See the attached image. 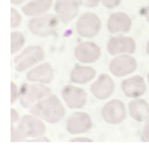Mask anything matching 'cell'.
<instances>
[{
	"label": "cell",
	"instance_id": "6da1fadb",
	"mask_svg": "<svg viewBox=\"0 0 149 148\" xmlns=\"http://www.w3.org/2000/svg\"><path fill=\"white\" fill-rule=\"evenodd\" d=\"M29 112L48 124H56L66 117V108L55 94H51L49 96L34 103L29 108Z\"/></svg>",
	"mask_w": 149,
	"mask_h": 148
},
{
	"label": "cell",
	"instance_id": "7a4b0ae2",
	"mask_svg": "<svg viewBox=\"0 0 149 148\" xmlns=\"http://www.w3.org/2000/svg\"><path fill=\"white\" fill-rule=\"evenodd\" d=\"M61 20L56 14H44L40 17H33L28 21V31L39 38H46L49 35H55Z\"/></svg>",
	"mask_w": 149,
	"mask_h": 148
},
{
	"label": "cell",
	"instance_id": "3957f363",
	"mask_svg": "<svg viewBox=\"0 0 149 148\" xmlns=\"http://www.w3.org/2000/svg\"><path fill=\"white\" fill-rule=\"evenodd\" d=\"M52 93V88L45 84L39 82H24L20 88V105L24 108H31L34 103L40 100L49 96Z\"/></svg>",
	"mask_w": 149,
	"mask_h": 148
},
{
	"label": "cell",
	"instance_id": "277c9868",
	"mask_svg": "<svg viewBox=\"0 0 149 148\" xmlns=\"http://www.w3.org/2000/svg\"><path fill=\"white\" fill-rule=\"evenodd\" d=\"M45 51L39 45H33L21 51L14 59V66L17 72L22 73L45 60Z\"/></svg>",
	"mask_w": 149,
	"mask_h": 148
},
{
	"label": "cell",
	"instance_id": "5b68a950",
	"mask_svg": "<svg viewBox=\"0 0 149 148\" xmlns=\"http://www.w3.org/2000/svg\"><path fill=\"white\" fill-rule=\"evenodd\" d=\"M17 127L22 133L26 141H28L29 139L36 138L39 135H44L47 132L46 121L32 113L22 115Z\"/></svg>",
	"mask_w": 149,
	"mask_h": 148
},
{
	"label": "cell",
	"instance_id": "8992f818",
	"mask_svg": "<svg viewBox=\"0 0 149 148\" xmlns=\"http://www.w3.org/2000/svg\"><path fill=\"white\" fill-rule=\"evenodd\" d=\"M102 28L100 18L92 12L82 13L77 21V32L80 36L86 39H92L96 36Z\"/></svg>",
	"mask_w": 149,
	"mask_h": 148
},
{
	"label": "cell",
	"instance_id": "52a82bcc",
	"mask_svg": "<svg viewBox=\"0 0 149 148\" xmlns=\"http://www.w3.org/2000/svg\"><path fill=\"white\" fill-rule=\"evenodd\" d=\"M102 119L109 125H120L127 118V107L120 99H111L102 107Z\"/></svg>",
	"mask_w": 149,
	"mask_h": 148
},
{
	"label": "cell",
	"instance_id": "ba28073f",
	"mask_svg": "<svg viewBox=\"0 0 149 148\" xmlns=\"http://www.w3.org/2000/svg\"><path fill=\"white\" fill-rule=\"evenodd\" d=\"M108 67L114 77L123 78L136 71L137 61L133 54H119L110 60Z\"/></svg>",
	"mask_w": 149,
	"mask_h": 148
},
{
	"label": "cell",
	"instance_id": "9c48e42d",
	"mask_svg": "<svg viewBox=\"0 0 149 148\" xmlns=\"http://www.w3.org/2000/svg\"><path fill=\"white\" fill-rule=\"evenodd\" d=\"M82 6L81 0H55L54 11L62 24L68 25L80 13Z\"/></svg>",
	"mask_w": 149,
	"mask_h": 148
},
{
	"label": "cell",
	"instance_id": "30bf717a",
	"mask_svg": "<svg viewBox=\"0 0 149 148\" xmlns=\"http://www.w3.org/2000/svg\"><path fill=\"white\" fill-rule=\"evenodd\" d=\"M61 95L63 98V101L68 108L72 109H79L86 106L87 103V92L79 87V86H74L73 84L63 86L61 91Z\"/></svg>",
	"mask_w": 149,
	"mask_h": 148
},
{
	"label": "cell",
	"instance_id": "8fae6325",
	"mask_svg": "<svg viewBox=\"0 0 149 148\" xmlns=\"http://www.w3.org/2000/svg\"><path fill=\"white\" fill-rule=\"evenodd\" d=\"M93 127V120L86 112L73 113L66 122V129L72 135H80L88 133Z\"/></svg>",
	"mask_w": 149,
	"mask_h": 148
},
{
	"label": "cell",
	"instance_id": "7c38bea8",
	"mask_svg": "<svg viewBox=\"0 0 149 148\" xmlns=\"http://www.w3.org/2000/svg\"><path fill=\"white\" fill-rule=\"evenodd\" d=\"M136 51V44L133 38L127 35H116L111 36L107 43V52L110 55L119 54H134Z\"/></svg>",
	"mask_w": 149,
	"mask_h": 148
},
{
	"label": "cell",
	"instance_id": "4fadbf2b",
	"mask_svg": "<svg viewBox=\"0 0 149 148\" xmlns=\"http://www.w3.org/2000/svg\"><path fill=\"white\" fill-rule=\"evenodd\" d=\"M26 79L28 82H39L49 85L53 82L54 79V69L48 61L40 62L27 72Z\"/></svg>",
	"mask_w": 149,
	"mask_h": 148
},
{
	"label": "cell",
	"instance_id": "5bb4252c",
	"mask_svg": "<svg viewBox=\"0 0 149 148\" xmlns=\"http://www.w3.org/2000/svg\"><path fill=\"white\" fill-rule=\"evenodd\" d=\"M74 57L81 64H94L101 57V48L93 41H82L74 50Z\"/></svg>",
	"mask_w": 149,
	"mask_h": 148
},
{
	"label": "cell",
	"instance_id": "9a60e30c",
	"mask_svg": "<svg viewBox=\"0 0 149 148\" xmlns=\"http://www.w3.org/2000/svg\"><path fill=\"white\" fill-rule=\"evenodd\" d=\"M115 91V82L108 74H100L91 85V93L99 100H107Z\"/></svg>",
	"mask_w": 149,
	"mask_h": 148
},
{
	"label": "cell",
	"instance_id": "2e32d148",
	"mask_svg": "<svg viewBox=\"0 0 149 148\" xmlns=\"http://www.w3.org/2000/svg\"><path fill=\"white\" fill-rule=\"evenodd\" d=\"M132 18L125 12L111 13L107 20V29L111 34H126L132 29Z\"/></svg>",
	"mask_w": 149,
	"mask_h": 148
},
{
	"label": "cell",
	"instance_id": "e0dca14e",
	"mask_svg": "<svg viewBox=\"0 0 149 148\" xmlns=\"http://www.w3.org/2000/svg\"><path fill=\"white\" fill-rule=\"evenodd\" d=\"M121 89L127 98H141L147 91V84L141 75H134L122 80Z\"/></svg>",
	"mask_w": 149,
	"mask_h": 148
},
{
	"label": "cell",
	"instance_id": "ac0fdd59",
	"mask_svg": "<svg viewBox=\"0 0 149 148\" xmlns=\"http://www.w3.org/2000/svg\"><path fill=\"white\" fill-rule=\"evenodd\" d=\"M96 77V69L91 66H84V65H75L70 73H69V80L72 84L77 85H85L91 82Z\"/></svg>",
	"mask_w": 149,
	"mask_h": 148
},
{
	"label": "cell",
	"instance_id": "d6986e66",
	"mask_svg": "<svg viewBox=\"0 0 149 148\" xmlns=\"http://www.w3.org/2000/svg\"><path fill=\"white\" fill-rule=\"evenodd\" d=\"M129 117L137 122H146L149 119V103L141 98L132 99L128 103Z\"/></svg>",
	"mask_w": 149,
	"mask_h": 148
},
{
	"label": "cell",
	"instance_id": "ffe728a7",
	"mask_svg": "<svg viewBox=\"0 0 149 148\" xmlns=\"http://www.w3.org/2000/svg\"><path fill=\"white\" fill-rule=\"evenodd\" d=\"M53 6V0H29L21 7V11L27 17H40L46 14Z\"/></svg>",
	"mask_w": 149,
	"mask_h": 148
},
{
	"label": "cell",
	"instance_id": "44dd1931",
	"mask_svg": "<svg viewBox=\"0 0 149 148\" xmlns=\"http://www.w3.org/2000/svg\"><path fill=\"white\" fill-rule=\"evenodd\" d=\"M26 38L22 32L12 31L11 32V54H17L25 47Z\"/></svg>",
	"mask_w": 149,
	"mask_h": 148
},
{
	"label": "cell",
	"instance_id": "7402d4cb",
	"mask_svg": "<svg viewBox=\"0 0 149 148\" xmlns=\"http://www.w3.org/2000/svg\"><path fill=\"white\" fill-rule=\"evenodd\" d=\"M21 22H22L21 14L14 7H12L11 8V27H12V29L18 28L21 25Z\"/></svg>",
	"mask_w": 149,
	"mask_h": 148
},
{
	"label": "cell",
	"instance_id": "603a6c76",
	"mask_svg": "<svg viewBox=\"0 0 149 148\" xmlns=\"http://www.w3.org/2000/svg\"><path fill=\"white\" fill-rule=\"evenodd\" d=\"M11 141L12 142H22V141H26V139L22 135V133L14 125H11Z\"/></svg>",
	"mask_w": 149,
	"mask_h": 148
},
{
	"label": "cell",
	"instance_id": "cb8c5ba5",
	"mask_svg": "<svg viewBox=\"0 0 149 148\" xmlns=\"http://www.w3.org/2000/svg\"><path fill=\"white\" fill-rule=\"evenodd\" d=\"M20 99V88L14 81H11V103L14 105Z\"/></svg>",
	"mask_w": 149,
	"mask_h": 148
},
{
	"label": "cell",
	"instance_id": "d4e9b609",
	"mask_svg": "<svg viewBox=\"0 0 149 148\" xmlns=\"http://www.w3.org/2000/svg\"><path fill=\"white\" fill-rule=\"evenodd\" d=\"M121 3H122V0H101V4L106 8H109V10L119 7L121 5Z\"/></svg>",
	"mask_w": 149,
	"mask_h": 148
},
{
	"label": "cell",
	"instance_id": "484cf974",
	"mask_svg": "<svg viewBox=\"0 0 149 148\" xmlns=\"http://www.w3.org/2000/svg\"><path fill=\"white\" fill-rule=\"evenodd\" d=\"M82 6L87 8H95L101 4V0H81Z\"/></svg>",
	"mask_w": 149,
	"mask_h": 148
},
{
	"label": "cell",
	"instance_id": "4316f807",
	"mask_svg": "<svg viewBox=\"0 0 149 148\" xmlns=\"http://www.w3.org/2000/svg\"><path fill=\"white\" fill-rule=\"evenodd\" d=\"M20 115H19V112L15 109V108H11V125H15L17 122H19L20 120Z\"/></svg>",
	"mask_w": 149,
	"mask_h": 148
},
{
	"label": "cell",
	"instance_id": "83f0119b",
	"mask_svg": "<svg viewBox=\"0 0 149 148\" xmlns=\"http://www.w3.org/2000/svg\"><path fill=\"white\" fill-rule=\"evenodd\" d=\"M142 139H143V141L149 142V119L144 122V126L142 129Z\"/></svg>",
	"mask_w": 149,
	"mask_h": 148
},
{
	"label": "cell",
	"instance_id": "f1b7e54d",
	"mask_svg": "<svg viewBox=\"0 0 149 148\" xmlns=\"http://www.w3.org/2000/svg\"><path fill=\"white\" fill-rule=\"evenodd\" d=\"M28 141H29V142H49L51 140L44 134V135H39V136H36V138L29 139Z\"/></svg>",
	"mask_w": 149,
	"mask_h": 148
},
{
	"label": "cell",
	"instance_id": "f546056e",
	"mask_svg": "<svg viewBox=\"0 0 149 148\" xmlns=\"http://www.w3.org/2000/svg\"><path fill=\"white\" fill-rule=\"evenodd\" d=\"M69 141L70 142H92L93 140L87 136H75V138H72Z\"/></svg>",
	"mask_w": 149,
	"mask_h": 148
},
{
	"label": "cell",
	"instance_id": "4dcf8cb0",
	"mask_svg": "<svg viewBox=\"0 0 149 148\" xmlns=\"http://www.w3.org/2000/svg\"><path fill=\"white\" fill-rule=\"evenodd\" d=\"M27 1H29V0H11V4L13 6H20V5H22Z\"/></svg>",
	"mask_w": 149,
	"mask_h": 148
},
{
	"label": "cell",
	"instance_id": "1f68e13d",
	"mask_svg": "<svg viewBox=\"0 0 149 148\" xmlns=\"http://www.w3.org/2000/svg\"><path fill=\"white\" fill-rule=\"evenodd\" d=\"M144 18H146L147 22L149 24V5H148V6H147V8H146V12H144Z\"/></svg>",
	"mask_w": 149,
	"mask_h": 148
},
{
	"label": "cell",
	"instance_id": "d6a6232c",
	"mask_svg": "<svg viewBox=\"0 0 149 148\" xmlns=\"http://www.w3.org/2000/svg\"><path fill=\"white\" fill-rule=\"evenodd\" d=\"M146 51H147V54L149 55V40H148V43H147V46H146Z\"/></svg>",
	"mask_w": 149,
	"mask_h": 148
},
{
	"label": "cell",
	"instance_id": "836d02e7",
	"mask_svg": "<svg viewBox=\"0 0 149 148\" xmlns=\"http://www.w3.org/2000/svg\"><path fill=\"white\" fill-rule=\"evenodd\" d=\"M147 79H148V84H149V73L147 74Z\"/></svg>",
	"mask_w": 149,
	"mask_h": 148
}]
</instances>
